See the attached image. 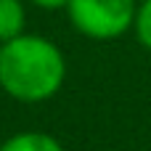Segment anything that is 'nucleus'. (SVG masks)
I'll use <instances>...</instances> for the list:
<instances>
[{"label":"nucleus","instance_id":"obj_1","mask_svg":"<svg viewBox=\"0 0 151 151\" xmlns=\"http://www.w3.org/2000/svg\"><path fill=\"white\" fill-rule=\"evenodd\" d=\"M66 80L61 48L42 35H19L0 45V88L21 104L53 98Z\"/></svg>","mask_w":151,"mask_h":151},{"label":"nucleus","instance_id":"obj_2","mask_svg":"<svg viewBox=\"0 0 151 151\" xmlns=\"http://www.w3.org/2000/svg\"><path fill=\"white\" fill-rule=\"evenodd\" d=\"M135 0H69L66 13L72 27L88 40L109 42L127 35L135 24Z\"/></svg>","mask_w":151,"mask_h":151},{"label":"nucleus","instance_id":"obj_3","mask_svg":"<svg viewBox=\"0 0 151 151\" xmlns=\"http://www.w3.org/2000/svg\"><path fill=\"white\" fill-rule=\"evenodd\" d=\"M0 151H64L61 141L53 138L50 133L40 130H24L0 143Z\"/></svg>","mask_w":151,"mask_h":151},{"label":"nucleus","instance_id":"obj_4","mask_svg":"<svg viewBox=\"0 0 151 151\" xmlns=\"http://www.w3.org/2000/svg\"><path fill=\"white\" fill-rule=\"evenodd\" d=\"M27 11L21 0H0V45L24 35Z\"/></svg>","mask_w":151,"mask_h":151},{"label":"nucleus","instance_id":"obj_5","mask_svg":"<svg viewBox=\"0 0 151 151\" xmlns=\"http://www.w3.org/2000/svg\"><path fill=\"white\" fill-rule=\"evenodd\" d=\"M133 32H135L138 42H141L146 50H151V0H143V3H138Z\"/></svg>","mask_w":151,"mask_h":151},{"label":"nucleus","instance_id":"obj_6","mask_svg":"<svg viewBox=\"0 0 151 151\" xmlns=\"http://www.w3.org/2000/svg\"><path fill=\"white\" fill-rule=\"evenodd\" d=\"M32 5L42 8V11H58V8H66L69 0H29Z\"/></svg>","mask_w":151,"mask_h":151}]
</instances>
